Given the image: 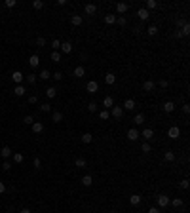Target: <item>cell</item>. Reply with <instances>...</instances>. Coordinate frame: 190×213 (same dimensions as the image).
Wrapping results in <instances>:
<instances>
[{"instance_id":"cell-11","label":"cell","mask_w":190,"mask_h":213,"mask_svg":"<svg viewBox=\"0 0 190 213\" xmlns=\"http://www.w3.org/2000/svg\"><path fill=\"white\" fill-rule=\"evenodd\" d=\"M29 65H31L32 69H36V67L40 65V57H38V55H36V53H32V55H31V57H29Z\"/></svg>"},{"instance_id":"cell-23","label":"cell","mask_w":190,"mask_h":213,"mask_svg":"<svg viewBox=\"0 0 190 213\" xmlns=\"http://www.w3.org/2000/svg\"><path fill=\"white\" fill-rule=\"evenodd\" d=\"M141 200H143V198H141L139 194H131V196H129V204H131V205H139Z\"/></svg>"},{"instance_id":"cell-25","label":"cell","mask_w":190,"mask_h":213,"mask_svg":"<svg viewBox=\"0 0 190 213\" xmlns=\"http://www.w3.org/2000/svg\"><path fill=\"white\" fill-rule=\"evenodd\" d=\"M154 88H156V84H154L152 80H146V82L143 84V90H145V91H152Z\"/></svg>"},{"instance_id":"cell-40","label":"cell","mask_w":190,"mask_h":213,"mask_svg":"<svg viewBox=\"0 0 190 213\" xmlns=\"http://www.w3.org/2000/svg\"><path fill=\"white\" fill-rule=\"evenodd\" d=\"M52 48H53V52H59V48H61V40H52Z\"/></svg>"},{"instance_id":"cell-14","label":"cell","mask_w":190,"mask_h":213,"mask_svg":"<svg viewBox=\"0 0 190 213\" xmlns=\"http://www.w3.org/2000/svg\"><path fill=\"white\" fill-rule=\"evenodd\" d=\"M128 139H129V141H137V139H139V131L135 130V127L128 130Z\"/></svg>"},{"instance_id":"cell-30","label":"cell","mask_w":190,"mask_h":213,"mask_svg":"<svg viewBox=\"0 0 190 213\" xmlns=\"http://www.w3.org/2000/svg\"><path fill=\"white\" fill-rule=\"evenodd\" d=\"M91 141H93V135H91V133H84V135H82V143L84 145H89Z\"/></svg>"},{"instance_id":"cell-27","label":"cell","mask_w":190,"mask_h":213,"mask_svg":"<svg viewBox=\"0 0 190 213\" xmlns=\"http://www.w3.org/2000/svg\"><path fill=\"white\" fill-rule=\"evenodd\" d=\"M52 118H53V122L55 124H59V122H63V114L59 110H55V112H52Z\"/></svg>"},{"instance_id":"cell-12","label":"cell","mask_w":190,"mask_h":213,"mask_svg":"<svg viewBox=\"0 0 190 213\" xmlns=\"http://www.w3.org/2000/svg\"><path fill=\"white\" fill-rule=\"evenodd\" d=\"M105 82H107L108 86L116 84V74H114V73H107V74H105Z\"/></svg>"},{"instance_id":"cell-52","label":"cell","mask_w":190,"mask_h":213,"mask_svg":"<svg viewBox=\"0 0 190 213\" xmlns=\"http://www.w3.org/2000/svg\"><path fill=\"white\" fill-rule=\"evenodd\" d=\"M29 103H31V105H36V103H38V97H36V95H29Z\"/></svg>"},{"instance_id":"cell-56","label":"cell","mask_w":190,"mask_h":213,"mask_svg":"<svg viewBox=\"0 0 190 213\" xmlns=\"http://www.w3.org/2000/svg\"><path fill=\"white\" fill-rule=\"evenodd\" d=\"M53 78H55V80H57V82H59V80H61V78H63V73H61V70H57V73H55V74H53Z\"/></svg>"},{"instance_id":"cell-29","label":"cell","mask_w":190,"mask_h":213,"mask_svg":"<svg viewBox=\"0 0 190 213\" xmlns=\"http://www.w3.org/2000/svg\"><path fill=\"white\" fill-rule=\"evenodd\" d=\"M46 95H48V97H50V99H53V97H57V90H55L53 86H50V88H48V90H46Z\"/></svg>"},{"instance_id":"cell-45","label":"cell","mask_w":190,"mask_h":213,"mask_svg":"<svg viewBox=\"0 0 190 213\" xmlns=\"http://www.w3.org/2000/svg\"><path fill=\"white\" fill-rule=\"evenodd\" d=\"M36 82V74H27V84H34Z\"/></svg>"},{"instance_id":"cell-9","label":"cell","mask_w":190,"mask_h":213,"mask_svg":"<svg viewBox=\"0 0 190 213\" xmlns=\"http://www.w3.org/2000/svg\"><path fill=\"white\" fill-rule=\"evenodd\" d=\"M12 148L10 147H2V148H0V156H2V158L4 160H8V158H12Z\"/></svg>"},{"instance_id":"cell-33","label":"cell","mask_w":190,"mask_h":213,"mask_svg":"<svg viewBox=\"0 0 190 213\" xmlns=\"http://www.w3.org/2000/svg\"><path fill=\"white\" fill-rule=\"evenodd\" d=\"M154 8H158V2H156V0H146V8H145V10H154Z\"/></svg>"},{"instance_id":"cell-5","label":"cell","mask_w":190,"mask_h":213,"mask_svg":"<svg viewBox=\"0 0 190 213\" xmlns=\"http://www.w3.org/2000/svg\"><path fill=\"white\" fill-rule=\"evenodd\" d=\"M139 135H143V137L146 139V143H148V141H150V139L154 137V130H152V127H145V130H143V131H141V133H139Z\"/></svg>"},{"instance_id":"cell-17","label":"cell","mask_w":190,"mask_h":213,"mask_svg":"<svg viewBox=\"0 0 190 213\" xmlns=\"http://www.w3.org/2000/svg\"><path fill=\"white\" fill-rule=\"evenodd\" d=\"M25 86H23V84H19V86H15V88H13V93H15L17 97H21V95H25Z\"/></svg>"},{"instance_id":"cell-1","label":"cell","mask_w":190,"mask_h":213,"mask_svg":"<svg viewBox=\"0 0 190 213\" xmlns=\"http://www.w3.org/2000/svg\"><path fill=\"white\" fill-rule=\"evenodd\" d=\"M167 137L169 139H179L181 137V127L179 126H171L169 130H167Z\"/></svg>"},{"instance_id":"cell-42","label":"cell","mask_w":190,"mask_h":213,"mask_svg":"<svg viewBox=\"0 0 190 213\" xmlns=\"http://www.w3.org/2000/svg\"><path fill=\"white\" fill-rule=\"evenodd\" d=\"M23 122H25L27 126H32V124H34V116H31V114H27V116H25V120H23Z\"/></svg>"},{"instance_id":"cell-24","label":"cell","mask_w":190,"mask_h":213,"mask_svg":"<svg viewBox=\"0 0 190 213\" xmlns=\"http://www.w3.org/2000/svg\"><path fill=\"white\" fill-rule=\"evenodd\" d=\"M175 110V103L173 101H165L164 103V112H173Z\"/></svg>"},{"instance_id":"cell-53","label":"cell","mask_w":190,"mask_h":213,"mask_svg":"<svg viewBox=\"0 0 190 213\" xmlns=\"http://www.w3.org/2000/svg\"><path fill=\"white\" fill-rule=\"evenodd\" d=\"M36 44H38V46H46V38H44V36L36 38Z\"/></svg>"},{"instance_id":"cell-8","label":"cell","mask_w":190,"mask_h":213,"mask_svg":"<svg viewBox=\"0 0 190 213\" xmlns=\"http://www.w3.org/2000/svg\"><path fill=\"white\" fill-rule=\"evenodd\" d=\"M135 106H137V105H135V99H125L122 109H124V110H133Z\"/></svg>"},{"instance_id":"cell-26","label":"cell","mask_w":190,"mask_h":213,"mask_svg":"<svg viewBox=\"0 0 190 213\" xmlns=\"http://www.w3.org/2000/svg\"><path fill=\"white\" fill-rule=\"evenodd\" d=\"M164 160H165V162H175V152H173V150L164 152Z\"/></svg>"},{"instance_id":"cell-55","label":"cell","mask_w":190,"mask_h":213,"mask_svg":"<svg viewBox=\"0 0 190 213\" xmlns=\"http://www.w3.org/2000/svg\"><path fill=\"white\" fill-rule=\"evenodd\" d=\"M182 112H185V114H188V112H190V105H188V103L182 105Z\"/></svg>"},{"instance_id":"cell-41","label":"cell","mask_w":190,"mask_h":213,"mask_svg":"<svg viewBox=\"0 0 190 213\" xmlns=\"http://www.w3.org/2000/svg\"><path fill=\"white\" fill-rule=\"evenodd\" d=\"M32 8H34V10H42V8H44V2H42V0H34V2H32Z\"/></svg>"},{"instance_id":"cell-37","label":"cell","mask_w":190,"mask_h":213,"mask_svg":"<svg viewBox=\"0 0 190 213\" xmlns=\"http://www.w3.org/2000/svg\"><path fill=\"white\" fill-rule=\"evenodd\" d=\"M141 150H143L145 154H148V152L152 150V147H150V143H146V141H145V143H143V145H141Z\"/></svg>"},{"instance_id":"cell-36","label":"cell","mask_w":190,"mask_h":213,"mask_svg":"<svg viewBox=\"0 0 190 213\" xmlns=\"http://www.w3.org/2000/svg\"><path fill=\"white\" fill-rule=\"evenodd\" d=\"M99 118H101V120H108V118H110V112H108L107 109L99 110Z\"/></svg>"},{"instance_id":"cell-31","label":"cell","mask_w":190,"mask_h":213,"mask_svg":"<svg viewBox=\"0 0 190 213\" xmlns=\"http://www.w3.org/2000/svg\"><path fill=\"white\" fill-rule=\"evenodd\" d=\"M12 158H13V162H15V164H21V162H23V154H21V152H13Z\"/></svg>"},{"instance_id":"cell-49","label":"cell","mask_w":190,"mask_h":213,"mask_svg":"<svg viewBox=\"0 0 190 213\" xmlns=\"http://www.w3.org/2000/svg\"><path fill=\"white\" fill-rule=\"evenodd\" d=\"M2 169H4V171H10V169H12V164H10L8 160H4V164H2Z\"/></svg>"},{"instance_id":"cell-13","label":"cell","mask_w":190,"mask_h":213,"mask_svg":"<svg viewBox=\"0 0 190 213\" xmlns=\"http://www.w3.org/2000/svg\"><path fill=\"white\" fill-rule=\"evenodd\" d=\"M61 52L63 53H70V52H72V44H70V42H61Z\"/></svg>"},{"instance_id":"cell-61","label":"cell","mask_w":190,"mask_h":213,"mask_svg":"<svg viewBox=\"0 0 190 213\" xmlns=\"http://www.w3.org/2000/svg\"><path fill=\"white\" fill-rule=\"evenodd\" d=\"M19 213H31V209H27V208H25V209H21Z\"/></svg>"},{"instance_id":"cell-7","label":"cell","mask_w":190,"mask_h":213,"mask_svg":"<svg viewBox=\"0 0 190 213\" xmlns=\"http://www.w3.org/2000/svg\"><path fill=\"white\" fill-rule=\"evenodd\" d=\"M137 17H139L141 21H146V19L150 17V12L145 10V8H141V10H137Z\"/></svg>"},{"instance_id":"cell-20","label":"cell","mask_w":190,"mask_h":213,"mask_svg":"<svg viewBox=\"0 0 190 213\" xmlns=\"http://www.w3.org/2000/svg\"><path fill=\"white\" fill-rule=\"evenodd\" d=\"M44 131V124L42 122H34L32 124V133H42Z\"/></svg>"},{"instance_id":"cell-51","label":"cell","mask_w":190,"mask_h":213,"mask_svg":"<svg viewBox=\"0 0 190 213\" xmlns=\"http://www.w3.org/2000/svg\"><path fill=\"white\" fill-rule=\"evenodd\" d=\"M158 86H160L162 90H165L167 86H169V82H167V80H160V82H158Z\"/></svg>"},{"instance_id":"cell-60","label":"cell","mask_w":190,"mask_h":213,"mask_svg":"<svg viewBox=\"0 0 190 213\" xmlns=\"http://www.w3.org/2000/svg\"><path fill=\"white\" fill-rule=\"evenodd\" d=\"M175 36H177V38H182V32H181V29H177V32H175Z\"/></svg>"},{"instance_id":"cell-2","label":"cell","mask_w":190,"mask_h":213,"mask_svg":"<svg viewBox=\"0 0 190 213\" xmlns=\"http://www.w3.org/2000/svg\"><path fill=\"white\" fill-rule=\"evenodd\" d=\"M169 200H171L169 196H165V194H160V196L156 198V202H158V208H167V205H169Z\"/></svg>"},{"instance_id":"cell-3","label":"cell","mask_w":190,"mask_h":213,"mask_svg":"<svg viewBox=\"0 0 190 213\" xmlns=\"http://www.w3.org/2000/svg\"><path fill=\"white\" fill-rule=\"evenodd\" d=\"M86 90H88V93H97V91H99V82L89 80V82L86 84Z\"/></svg>"},{"instance_id":"cell-16","label":"cell","mask_w":190,"mask_h":213,"mask_svg":"<svg viewBox=\"0 0 190 213\" xmlns=\"http://www.w3.org/2000/svg\"><path fill=\"white\" fill-rule=\"evenodd\" d=\"M84 10H86L88 15H93V13L97 12V6L95 4H86V6H84Z\"/></svg>"},{"instance_id":"cell-58","label":"cell","mask_w":190,"mask_h":213,"mask_svg":"<svg viewBox=\"0 0 190 213\" xmlns=\"http://www.w3.org/2000/svg\"><path fill=\"white\" fill-rule=\"evenodd\" d=\"M148 213H160V208H150Z\"/></svg>"},{"instance_id":"cell-6","label":"cell","mask_w":190,"mask_h":213,"mask_svg":"<svg viewBox=\"0 0 190 213\" xmlns=\"http://www.w3.org/2000/svg\"><path fill=\"white\" fill-rule=\"evenodd\" d=\"M110 114L120 120V118L124 116V109H122V106H112V109H110Z\"/></svg>"},{"instance_id":"cell-22","label":"cell","mask_w":190,"mask_h":213,"mask_svg":"<svg viewBox=\"0 0 190 213\" xmlns=\"http://www.w3.org/2000/svg\"><path fill=\"white\" fill-rule=\"evenodd\" d=\"M82 184H84V187H91V184H93V177H91V175H84L82 177Z\"/></svg>"},{"instance_id":"cell-46","label":"cell","mask_w":190,"mask_h":213,"mask_svg":"<svg viewBox=\"0 0 190 213\" xmlns=\"http://www.w3.org/2000/svg\"><path fill=\"white\" fill-rule=\"evenodd\" d=\"M88 110H89V112H97V103L91 101V103L88 105Z\"/></svg>"},{"instance_id":"cell-44","label":"cell","mask_w":190,"mask_h":213,"mask_svg":"<svg viewBox=\"0 0 190 213\" xmlns=\"http://www.w3.org/2000/svg\"><path fill=\"white\" fill-rule=\"evenodd\" d=\"M40 110H42V112H50V110H52V105H50V103H44V105L40 106Z\"/></svg>"},{"instance_id":"cell-34","label":"cell","mask_w":190,"mask_h":213,"mask_svg":"<svg viewBox=\"0 0 190 213\" xmlns=\"http://www.w3.org/2000/svg\"><path fill=\"white\" fill-rule=\"evenodd\" d=\"M133 122H135L137 126H143L145 124V114H137L135 118H133Z\"/></svg>"},{"instance_id":"cell-32","label":"cell","mask_w":190,"mask_h":213,"mask_svg":"<svg viewBox=\"0 0 190 213\" xmlns=\"http://www.w3.org/2000/svg\"><path fill=\"white\" fill-rule=\"evenodd\" d=\"M146 32H148V36H156V34H158V27L156 25H150L148 29H146Z\"/></svg>"},{"instance_id":"cell-39","label":"cell","mask_w":190,"mask_h":213,"mask_svg":"<svg viewBox=\"0 0 190 213\" xmlns=\"http://www.w3.org/2000/svg\"><path fill=\"white\" fill-rule=\"evenodd\" d=\"M50 57H52V61H53V63H59V61H61V53H59V52H52Z\"/></svg>"},{"instance_id":"cell-50","label":"cell","mask_w":190,"mask_h":213,"mask_svg":"<svg viewBox=\"0 0 190 213\" xmlns=\"http://www.w3.org/2000/svg\"><path fill=\"white\" fill-rule=\"evenodd\" d=\"M15 4H17L15 0H6V2H4V6H6V8H13Z\"/></svg>"},{"instance_id":"cell-15","label":"cell","mask_w":190,"mask_h":213,"mask_svg":"<svg viewBox=\"0 0 190 213\" xmlns=\"http://www.w3.org/2000/svg\"><path fill=\"white\" fill-rule=\"evenodd\" d=\"M103 106H105V109H112V106H114V99H112L110 95L105 97V99H103Z\"/></svg>"},{"instance_id":"cell-18","label":"cell","mask_w":190,"mask_h":213,"mask_svg":"<svg viewBox=\"0 0 190 213\" xmlns=\"http://www.w3.org/2000/svg\"><path fill=\"white\" fill-rule=\"evenodd\" d=\"M82 15H72V17H70V25H74V27H80L82 25Z\"/></svg>"},{"instance_id":"cell-21","label":"cell","mask_w":190,"mask_h":213,"mask_svg":"<svg viewBox=\"0 0 190 213\" xmlns=\"http://www.w3.org/2000/svg\"><path fill=\"white\" fill-rule=\"evenodd\" d=\"M105 23H107V25H114L116 23V15H114V13H107V15H105Z\"/></svg>"},{"instance_id":"cell-28","label":"cell","mask_w":190,"mask_h":213,"mask_svg":"<svg viewBox=\"0 0 190 213\" xmlns=\"http://www.w3.org/2000/svg\"><path fill=\"white\" fill-rule=\"evenodd\" d=\"M74 166H76V167H86V166H88V160H86V158H76V160H74Z\"/></svg>"},{"instance_id":"cell-48","label":"cell","mask_w":190,"mask_h":213,"mask_svg":"<svg viewBox=\"0 0 190 213\" xmlns=\"http://www.w3.org/2000/svg\"><path fill=\"white\" fill-rule=\"evenodd\" d=\"M32 166L36 167V169H40V167H42V160H40V158H34V160H32Z\"/></svg>"},{"instance_id":"cell-43","label":"cell","mask_w":190,"mask_h":213,"mask_svg":"<svg viewBox=\"0 0 190 213\" xmlns=\"http://www.w3.org/2000/svg\"><path fill=\"white\" fill-rule=\"evenodd\" d=\"M116 23L120 25V27H125V23H128V21H125V17H124V15H120V17H116Z\"/></svg>"},{"instance_id":"cell-10","label":"cell","mask_w":190,"mask_h":213,"mask_svg":"<svg viewBox=\"0 0 190 213\" xmlns=\"http://www.w3.org/2000/svg\"><path fill=\"white\" fill-rule=\"evenodd\" d=\"M128 10H129V4H125V2H118L116 4V12L120 13V15H122V13H125Z\"/></svg>"},{"instance_id":"cell-54","label":"cell","mask_w":190,"mask_h":213,"mask_svg":"<svg viewBox=\"0 0 190 213\" xmlns=\"http://www.w3.org/2000/svg\"><path fill=\"white\" fill-rule=\"evenodd\" d=\"M188 184H190V181H188V179H182V181H181V187L185 188V190L188 188Z\"/></svg>"},{"instance_id":"cell-59","label":"cell","mask_w":190,"mask_h":213,"mask_svg":"<svg viewBox=\"0 0 190 213\" xmlns=\"http://www.w3.org/2000/svg\"><path fill=\"white\" fill-rule=\"evenodd\" d=\"M57 6H67V0H57Z\"/></svg>"},{"instance_id":"cell-19","label":"cell","mask_w":190,"mask_h":213,"mask_svg":"<svg viewBox=\"0 0 190 213\" xmlns=\"http://www.w3.org/2000/svg\"><path fill=\"white\" fill-rule=\"evenodd\" d=\"M74 76H76V78H84V76H86V69H84L82 65L76 67V69H74Z\"/></svg>"},{"instance_id":"cell-35","label":"cell","mask_w":190,"mask_h":213,"mask_svg":"<svg viewBox=\"0 0 190 213\" xmlns=\"http://www.w3.org/2000/svg\"><path fill=\"white\" fill-rule=\"evenodd\" d=\"M169 204L173 205V208H181V205H182V200H181V198H171Z\"/></svg>"},{"instance_id":"cell-47","label":"cell","mask_w":190,"mask_h":213,"mask_svg":"<svg viewBox=\"0 0 190 213\" xmlns=\"http://www.w3.org/2000/svg\"><path fill=\"white\" fill-rule=\"evenodd\" d=\"M40 78H42V80H48V78H50V70H42V73H40Z\"/></svg>"},{"instance_id":"cell-4","label":"cell","mask_w":190,"mask_h":213,"mask_svg":"<svg viewBox=\"0 0 190 213\" xmlns=\"http://www.w3.org/2000/svg\"><path fill=\"white\" fill-rule=\"evenodd\" d=\"M12 80H13V82H15L17 86H19V84L25 80V74L21 73V70H13V73H12Z\"/></svg>"},{"instance_id":"cell-57","label":"cell","mask_w":190,"mask_h":213,"mask_svg":"<svg viewBox=\"0 0 190 213\" xmlns=\"http://www.w3.org/2000/svg\"><path fill=\"white\" fill-rule=\"evenodd\" d=\"M4 192H6V184L0 181V194H4Z\"/></svg>"},{"instance_id":"cell-38","label":"cell","mask_w":190,"mask_h":213,"mask_svg":"<svg viewBox=\"0 0 190 213\" xmlns=\"http://www.w3.org/2000/svg\"><path fill=\"white\" fill-rule=\"evenodd\" d=\"M181 32H182V36H186V34L190 32V25L188 23H182L181 25Z\"/></svg>"}]
</instances>
